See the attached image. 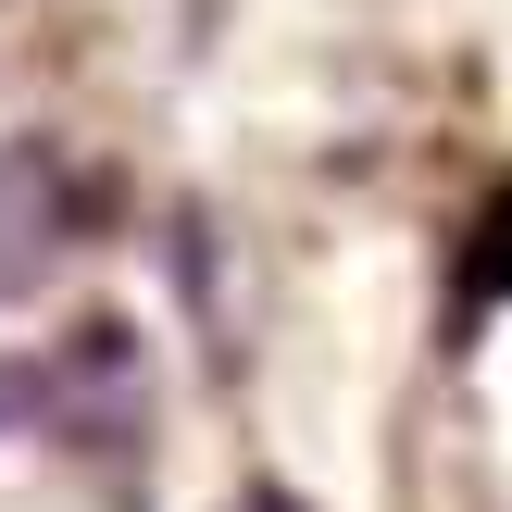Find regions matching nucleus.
<instances>
[{"instance_id":"obj_2","label":"nucleus","mask_w":512,"mask_h":512,"mask_svg":"<svg viewBox=\"0 0 512 512\" xmlns=\"http://www.w3.org/2000/svg\"><path fill=\"white\" fill-rule=\"evenodd\" d=\"M238 512H300V500H288V488H250V500H238Z\"/></svg>"},{"instance_id":"obj_1","label":"nucleus","mask_w":512,"mask_h":512,"mask_svg":"<svg viewBox=\"0 0 512 512\" xmlns=\"http://www.w3.org/2000/svg\"><path fill=\"white\" fill-rule=\"evenodd\" d=\"M500 300H512V175H500L488 225H475V250H463V313H500Z\"/></svg>"}]
</instances>
